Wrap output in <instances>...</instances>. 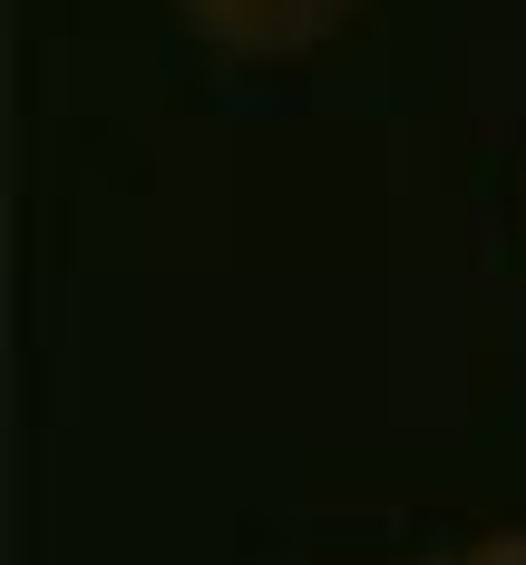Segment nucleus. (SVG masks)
Segmentation results:
<instances>
[{
    "mask_svg": "<svg viewBox=\"0 0 526 565\" xmlns=\"http://www.w3.org/2000/svg\"><path fill=\"white\" fill-rule=\"evenodd\" d=\"M175 10L215 50H244V58H302L351 20V0H175Z\"/></svg>",
    "mask_w": 526,
    "mask_h": 565,
    "instance_id": "nucleus-1",
    "label": "nucleus"
},
{
    "mask_svg": "<svg viewBox=\"0 0 526 565\" xmlns=\"http://www.w3.org/2000/svg\"><path fill=\"white\" fill-rule=\"evenodd\" d=\"M449 565H526V536H477V546H459Z\"/></svg>",
    "mask_w": 526,
    "mask_h": 565,
    "instance_id": "nucleus-2",
    "label": "nucleus"
}]
</instances>
